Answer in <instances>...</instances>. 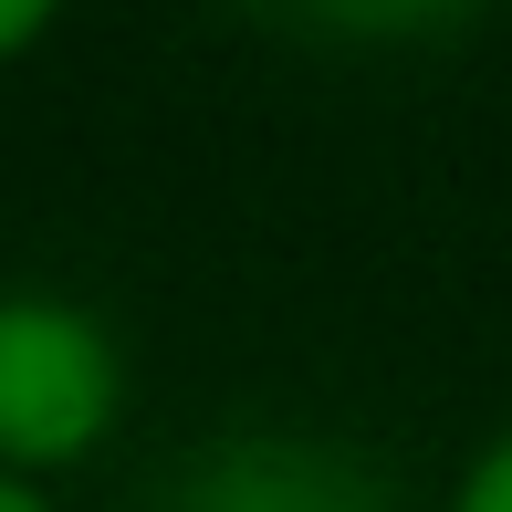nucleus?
<instances>
[{"label":"nucleus","instance_id":"nucleus-1","mask_svg":"<svg viewBox=\"0 0 512 512\" xmlns=\"http://www.w3.org/2000/svg\"><path fill=\"white\" fill-rule=\"evenodd\" d=\"M115 418V345L74 304H0V460L42 471V460L95 450Z\"/></svg>","mask_w":512,"mask_h":512},{"label":"nucleus","instance_id":"nucleus-2","mask_svg":"<svg viewBox=\"0 0 512 512\" xmlns=\"http://www.w3.org/2000/svg\"><path fill=\"white\" fill-rule=\"evenodd\" d=\"M189 512H377L314 450H230L189 481Z\"/></svg>","mask_w":512,"mask_h":512},{"label":"nucleus","instance_id":"nucleus-3","mask_svg":"<svg viewBox=\"0 0 512 512\" xmlns=\"http://www.w3.org/2000/svg\"><path fill=\"white\" fill-rule=\"evenodd\" d=\"M314 21H345V32H418V21H450L471 0H304Z\"/></svg>","mask_w":512,"mask_h":512},{"label":"nucleus","instance_id":"nucleus-4","mask_svg":"<svg viewBox=\"0 0 512 512\" xmlns=\"http://www.w3.org/2000/svg\"><path fill=\"white\" fill-rule=\"evenodd\" d=\"M460 512H512V439L471 460V481H460Z\"/></svg>","mask_w":512,"mask_h":512},{"label":"nucleus","instance_id":"nucleus-5","mask_svg":"<svg viewBox=\"0 0 512 512\" xmlns=\"http://www.w3.org/2000/svg\"><path fill=\"white\" fill-rule=\"evenodd\" d=\"M42 21H53V0H0V53H21Z\"/></svg>","mask_w":512,"mask_h":512},{"label":"nucleus","instance_id":"nucleus-6","mask_svg":"<svg viewBox=\"0 0 512 512\" xmlns=\"http://www.w3.org/2000/svg\"><path fill=\"white\" fill-rule=\"evenodd\" d=\"M0 512H42V492H21V481H0Z\"/></svg>","mask_w":512,"mask_h":512}]
</instances>
